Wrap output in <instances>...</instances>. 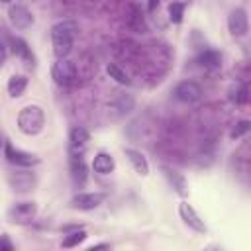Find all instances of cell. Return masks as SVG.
I'll use <instances>...</instances> for the list:
<instances>
[{"mask_svg":"<svg viewBox=\"0 0 251 251\" xmlns=\"http://www.w3.org/2000/svg\"><path fill=\"white\" fill-rule=\"evenodd\" d=\"M78 31L76 22L63 20L51 27V39H53V53L57 59H65L73 49V39Z\"/></svg>","mask_w":251,"mask_h":251,"instance_id":"cell-1","label":"cell"},{"mask_svg":"<svg viewBox=\"0 0 251 251\" xmlns=\"http://www.w3.org/2000/svg\"><path fill=\"white\" fill-rule=\"evenodd\" d=\"M45 126V114L39 106L31 104V106H25L20 110L18 114V127L25 133V135H35L43 129Z\"/></svg>","mask_w":251,"mask_h":251,"instance_id":"cell-2","label":"cell"},{"mask_svg":"<svg viewBox=\"0 0 251 251\" xmlns=\"http://www.w3.org/2000/svg\"><path fill=\"white\" fill-rule=\"evenodd\" d=\"M51 76L55 78L57 84L61 86H71L76 82V67L73 61H69L67 57L65 59H57V63L53 65L51 69Z\"/></svg>","mask_w":251,"mask_h":251,"instance_id":"cell-3","label":"cell"},{"mask_svg":"<svg viewBox=\"0 0 251 251\" xmlns=\"http://www.w3.org/2000/svg\"><path fill=\"white\" fill-rule=\"evenodd\" d=\"M37 214V204L35 202H18L8 210V220L12 224H29Z\"/></svg>","mask_w":251,"mask_h":251,"instance_id":"cell-4","label":"cell"},{"mask_svg":"<svg viewBox=\"0 0 251 251\" xmlns=\"http://www.w3.org/2000/svg\"><path fill=\"white\" fill-rule=\"evenodd\" d=\"M4 155L8 159V163L16 165V167H33L39 163V159L27 151H22V149H16L12 143H4Z\"/></svg>","mask_w":251,"mask_h":251,"instance_id":"cell-5","label":"cell"},{"mask_svg":"<svg viewBox=\"0 0 251 251\" xmlns=\"http://www.w3.org/2000/svg\"><path fill=\"white\" fill-rule=\"evenodd\" d=\"M175 98L186 104H192L202 98V86L194 80H182L175 86Z\"/></svg>","mask_w":251,"mask_h":251,"instance_id":"cell-6","label":"cell"},{"mask_svg":"<svg viewBox=\"0 0 251 251\" xmlns=\"http://www.w3.org/2000/svg\"><path fill=\"white\" fill-rule=\"evenodd\" d=\"M227 27L231 31V35L235 37H243L249 31V20H247V12L243 8H235L231 10L229 18H227Z\"/></svg>","mask_w":251,"mask_h":251,"instance_id":"cell-7","label":"cell"},{"mask_svg":"<svg viewBox=\"0 0 251 251\" xmlns=\"http://www.w3.org/2000/svg\"><path fill=\"white\" fill-rule=\"evenodd\" d=\"M8 18H10V24L16 29H25V27H29L33 24L31 12L22 4H12L10 10H8Z\"/></svg>","mask_w":251,"mask_h":251,"instance_id":"cell-8","label":"cell"},{"mask_svg":"<svg viewBox=\"0 0 251 251\" xmlns=\"http://www.w3.org/2000/svg\"><path fill=\"white\" fill-rule=\"evenodd\" d=\"M8 182H10V186L16 190V192H29V190H33V186H35V175L33 173H29V171H18V173H12L10 176H8Z\"/></svg>","mask_w":251,"mask_h":251,"instance_id":"cell-9","label":"cell"},{"mask_svg":"<svg viewBox=\"0 0 251 251\" xmlns=\"http://www.w3.org/2000/svg\"><path fill=\"white\" fill-rule=\"evenodd\" d=\"M104 202L102 192H80L71 200V208L76 210H94Z\"/></svg>","mask_w":251,"mask_h":251,"instance_id":"cell-10","label":"cell"},{"mask_svg":"<svg viewBox=\"0 0 251 251\" xmlns=\"http://www.w3.org/2000/svg\"><path fill=\"white\" fill-rule=\"evenodd\" d=\"M178 214H180V218L184 220V224H186L188 227H192L194 231H200V233H204V231H206L204 222L200 220V216L194 212V208H192L190 204L180 202V206H178Z\"/></svg>","mask_w":251,"mask_h":251,"instance_id":"cell-11","label":"cell"},{"mask_svg":"<svg viewBox=\"0 0 251 251\" xmlns=\"http://www.w3.org/2000/svg\"><path fill=\"white\" fill-rule=\"evenodd\" d=\"M88 139H90V133L84 127L76 126V127L71 129V133H69V145H71L73 157H78V153L84 149V145L88 143Z\"/></svg>","mask_w":251,"mask_h":251,"instance_id":"cell-12","label":"cell"},{"mask_svg":"<svg viewBox=\"0 0 251 251\" xmlns=\"http://www.w3.org/2000/svg\"><path fill=\"white\" fill-rule=\"evenodd\" d=\"M126 157L129 159V163L133 165V169L139 173V175H149V163L145 159V155L137 149H126Z\"/></svg>","mask_w":251,"mask_h":251,"instance_id":"cell-13","label":"cell"},{"mask_svg":"<svg viewBox=\"0 0 251 251\" xmlns=\"http://www.w3.org/2000/svg\"><path fill=\"white\" fill-rule=\"evenodd\" d=\"M116 163H114V157L108 155V153H98L92 161V169L98 173V175H110L114 171Z\"/></svg>","mask_w":251,"mask_h":251,"instance_id":"cell-14","label":"cell"},{"mask_svg":"<svg viewBox=\"0 0 251 251\" xmlns=\"http://www.w3.org/2000/svg\"><path fill=\"white\" fill-rule=\"evenodd\" d=\"M196 63H198L200 67H204V69H216V67H220V63H222V55H220L218 51L206 49V51H202V53L196 57Z\"/></svg>","mask_w":251,"mask_h":251,"instance_id":"cell-15","label":"cell"},{"mask_svg":"<svg viewBox=\"0 0 251 251\" xmlns=\"http://www.w3.org/2000/svg\"><path fill=\"white\" fill-rule=\"evenodd\" d=\"M135 106V100L131 94H120L114 102H112V110L118 114V116H124V114H129Z\"/></svg>","mask_w":251,"mask_h":251,"instance_id":"cell-16","label":"cell"},{"mask_svg":"<svg viewBox=\"0 0 251 251\" xmlns=\"http://www.w3.org/2000/svg\"><path fill=\"white\" fill-rule=\"evenodd\" d=\"M25 86H27V78L22 76V75H14L8 80V94L14 96V98H18V96H22V92L25 90Z\"/></svg>","mask_w":251,"mask_h":251,"instance_id":"cell-17","label":"cell"},{"mask_svg":"<svg viewBox=\"0 0 251 251\" xmlns=\"http://www.w3.org/2000/svg\"><path fill=\"white\" fill-rule=\"evenodd\" d=\"M10 43H12L14 55H18V57H22V59H25V61H31V59H33V57H31V49L27 47V43H25L22 37H12Z\"/></svg>","mask_w":251,"mask_h":251,"instance_id":"cell-18","label":"cell"},{"mask_svg":"<svg viewBox=\"0 0 251 251\" xmlns=\"http://www.w3.org/2000/svg\"><path fill=\"white\" fill-rule=\"evenodd\" d=\"M106 73L110 75V78H114L116 82H120V84H129V76L118 67V65H114V63H110L108 67H106Z\"/></svg>","mask_w":251,"mask_h":251,"instance_id":"cell-19","label":"cell"},{"mask_svg":"<svg viewBox=\"0 0 251 251\" xmlns=\"http://www.w3.org/2000/svg\"><path fill=\"white\" fill-rule=\"evenodd\" d=\"M86 239V231L84 229H76V231H73V233H69L65 239H63V247H76L78 243H82Z\"/></svg>","mask_w":251,"mask_h":251,"instance_id":"cell-20","label":"cell"},{"mask_svg":"<svg viewBox=\"0 0 251 251\" xmlns=\"http://www.w3.org/2000/svg\"><path fill=\"white\" fill-rule=\"evenodd\" d=\"M182 16H184V4L182 2H173L169 6V18L173 24H180L182 22Z\"/></svg>","mask_w":251,"mask_h":251,"instance_id":"cell-21","label":"cell"},{"mask_svg":"<svg viewBox=\"0 0 251 251\" xmlns=\"http://www.w3.org/2000/svg\"><path fill=\"white\" fill-rule=\"evenodd\" d=\"M71 169H73V176H75V180H80V182H84V178H86V173H84V163H82V159H78V157H73Z\"/></svg>","mask_w":251,"mask_h":251,"instance_id":"cell-22","label":"cell"},{"mask_svg":"<svg viewBox=\"0 0 251 251\" xmlns=\"http://www.w3.org/2000/svg\"><path fill=\"white\" fill-rule=\"evenodd\" d=\"M163 171H165L167 178L171 180V184H175V186H176V190H178L180 194H184V178H182V176H180L176 171H171V169H167V167H165Z\"/></svg>","mask_w":251,"mask_h":251,"instance_id":"cell-23","label":"cell"},{"mask_svg":"<svg viewBox=\"0 0 251 251\" xmlns=\"http://www.w3.org/2000/svg\"><path fill=\"white\" fill-rule=\"evenodd\" d=\"M247 129H249V122H247V120H243V122H239V124L235 126V129L231 131V137H239V135H243Z\"/></svg>","mask_w":251,"mask_h":251,"instance_id":"cell-24","label":"cell"},{"mask_svg":"<svg viewBox=\"0 0 251 251\" xmlns=\"http://www.w3.org/2000/svg\"><path fill=\"white\" fill-rule=\"evenodd\" d=\"M233 100H235L237 104H245V102H247V86H245V84H243V86H241V88L235 92Z\"/></svg>","mask_w":251,"mask_h":251,"instance_id":"cell-25","label":"cell"},{"mask_svg":"<svg viewBox=\"0 0 251 251\" xmlns=\"http://www.w3.org/2000/svg\"><path fill=\"white\" fill-rule=\"evenodd\" d=\"M14 249V243L10 241L8 235H0V251H12Z\"/></svg>","mask_w":251,"mask_h":251,"instance_id":"cell-26","label":"cell"},{"mask_svg":"<svg viewBox=\"0 0 251 251\" xmlns=\"http://www.w3.org/2000/svg\"><path fill=\"white\" fill-rule=\"evenodd\" d=\"M4 59H6V49H4V43L0 41V67H2V63H4Z\"/></svg>","mask_w":251,"mask_h":251,"instance_id":"cell-27","label":"cell"},{"mask_svg":"<svg viewBox=\"0 0 251 251\" xmlns=\"http://www.w3.org/2000/svg\"><path fill=\"white\" fill-rule=\"evenodd\" d=\"M4 143H6V141H4V137H2V133H0V149L4 147Z\"/></svg>","mask_w":251,"mask_h":251,"instance_id":"cell-28","label":"cell"},{"mask_svg":"<svg viewBox=\"0 0 251 251\" xmlns=\"http://www.w3.org/2000/svg\"><path fill=\"white\" fill-rule=\"evenodd\" d=\"M0 2H12V0H0Z\"/></svg>","mask_w":251,"mask_h":251,"instance_id":"cell-29","label":"cell"}]
</instances>
